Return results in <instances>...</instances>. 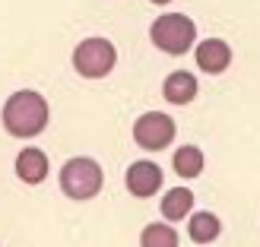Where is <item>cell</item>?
Instances as JSON below:
<instances>
[{"mask_svg": "<svg viewBox=\"0 0 260 247\" xmlns=\"http://www.w3.org/2000/svg\"><path fill=\"white\" fill-rule=\"evenodd\" d=\"M45 124H48V101L32 89L10 95V101L4 105V127L13 136H35L45 130Z\"/></svg>", "mask_w": 260, "mask_h": 247, "instance_id": "6da1fadb", "label": "cell"}, {"mask_svg": "<svg viewBox=\"0 0 260 247\" xmlns=\"http://www.w3.org/2000/svg\"><path fill=\"white\" fill-rule=\"evenodd\" d=\"M102 168L92 159H70L60 171V187L70 200H92L102 190Z\"/></svg>", "mask_w": 260, "mask_h": 247, "instance_id": "7a4b0ae2", "label": "cell"}, {"mask_svg": "<svg viewBox=\"0 0 260 247\" xmlns=\"http://www.w3.org/2000/svg\"><path fill=\"white\" fill-rule=\"evenodd\" d=\"M193 38H197V29H193V22L187 16H181V13H165L152 22V42L155 48H162L165 54H184V51L193 45Z\"/></svg>", "mask_w": 260, "mask_h": 247, "instance_id": "3957f363", "label": "cell"}, {"mask_svg": "<svg viewBox=\"0 0 260 247\" xmlns=\"http://www.w3.org/2000/svg\"><path fill=\"white\" fill-rule=\"evenodd\" d=\"M118 54H114V45L105 38H86V42L73 51V67L80 70L89 80H99V76H108Z\"/></svg>", "mask_w": 260, "mask_h": 247, "instance_id": "277c9868", "label": "cell"}, {"mask_svg": "<svg viewBox=\"0 0 260 247\" xmlns=\"http://www.w3.org/2000/svg\"><path fill=\"white\" fill-rule=\"evenodd\" d=\"M134 139L143 149H149V152L152 149H165L168 143L175 139V121L168 118V114H162V111H149V114H143V118L137 121Z\"/></svg>", "mask_w": 260, "mask_h": 247, "instance_id": "5b68a950", "label": "cell"}, {"mask_svg": "<svg viewBox=\"0 0 260 247\" xmlns=\"http://www.w3.org/2000/svg\"><path fill=\"white\" fill-rule=\"evenodd\" d=\"M162 187V171L155 162H134L127 168V190L134 197H152Z\"/></svg>", "mask_w": 260, "mask_h": 247, "instance_id": "8992f818", "label": "cell"}, {"mask_svg": "<svg viewBox=\"0 0 260 247\" xmlns=\"http://www.w3.org/2000/svg\"><path fill=\"white\" fill-rule=\"evenodd\" d=\"M232 60V51L225 42H219V38H206V42H200L197 48V67L206 70V73H222L229 67Z\"/></svg>", "mask_w": 260, "mask_h": 247, "instance_id": "52a82bcc", "label": "cell"}, {"mask_svg": "<svg viewBox=\"0 0 260 247\" xmlns=\"http://www.w3.org/2000/svg\"><path fill=\"white\" fill-rule=\"evenodd\" d=\"M16 171H19V178L25 181V184H42L45 174H48V155L42 149H25V152H19Z\"/></svg>", "mask_w": 260, "mask_h": 247, "instance_id": "ba28073f", "label": "cell"}, {"mask_svg": "<svg viewBox=\"0 0 260 247\" xmlns=\"http://www.w3.org/2000/svg\"><path fill=\"white\" fill-rule=\"evenodd\" d=\"M162 92H165V98L172 101V105H187V101L197 95V76L178 70V73H172V76L165 80Z\"/></svg>", "mask_w": 260, "mask_h": 247, "instance_id": "9c48e42d", "label": "cell"}, {"mask_svg": "<svg viewBox=\"0 0 260 247\" xmlns=\"http://www.w3.org/2000/svg\"><path fill=\"white\" fill-rule=\"evenodd\" d=\"M190 203H193V193L187 187H175V190H168L165 200H162V216L178 222V219H184L190 213Z\"/></svg>", "mask_w": 260, "mask_h": 247, "instance_id": "30bf717a", "label": "cell"}, {"mask_svg": "<svg viewBox=\"0 0 260 247\" xmlns=\"http://www.w3.org/2000/svg\"><path fill=\"white\" fill-rule=\"evenodd\" d=\"M175 171L181 178H197L203 171V152L197 146H181L175 152Z\"/></svg>", "mask_w": 260, "mask_h": 247, "instance_id": "8fae6325", "label": "cell"}, {"mask_svg": "<svg viewBox=\"0 0 260 247\" xmlns=\"http://www.w3.org/2000/svg\"><path fill=\"white\" fill-rule=\"evenodd\" d=\"M219 219L213 216V213H197L190 219V238L197 241V244H210V241H216L219 238Z\"/></svg>", "mask_w": 260, "mask_h": 247, "instance_id": "7c38bea8", "label": "cell"}, {"mask_svg": "<svg viewBox=\"0 0 260 247\" xmlns=\"http://www.w3.org/2000/svg\"><path fill=\"white\" fill-rule=\"evenodd\" d=\"M140 244H143V247H178V235H175V228L155 222V225H149V228H143Z\"/></svg>", "mask_w": 260, "mask_h": 247, "instance_id": "4fadbf2b", "label": "cell"}, {"mask_svg": "<svg viewBox=\"0 0 260 247\" xmlns=\"http://www.w3.org/2000/svg\"><path fill=\"white\" fill-rule=\"evenodd\" d=\"M152 4H168V0H152Z\"/></svg>", "mask_w": 260, "mask_h": 247, "instance_id": "5bb4252c", "label": "cell"}]
</instances>
